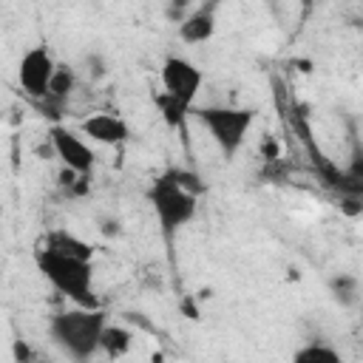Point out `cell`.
Returning a JSON list of instances; mask_svg holds the SVG:
<instances>
[{
  "label": "cell",
  "mask_w": 363,
  "mask_h": 363,
  "mask_svg": "<svg viewBox=\"0 0 363 363\" xmlns=\"http://www.w3.org/2000/svg\"><path fill=\"white\" fill-rule=\"evenodd\" d=\"M201 193H204V182L199 179V173L187 167H167L150 182L147 201L156 216L159 233L167 244H173V238L196 218Z\"/></svg>",
  "instance_id": "6da1fadb"
},
{
  "label": "cell",
  "mask_w": 363,
  "mask_h": 363,
  "mask_svg": "<svg viewBox=\"0 0 363 363\" xmlns=\"http://www.w3.org/2000/svg\"><path fill=\"white\" fill-rule=\"evenodd\" d=\"M108 323L105 309L99 306H77L51 315L48 320V337L54 346L68 354L71 360H88L99 352V335Z\"/></svg>",
  "instance_id": "7a4b0ae2"
},
{
  "label": "cell",
  "mask_w": 363,
  "mask_h": 363,
  "mask_svg": "<svg viewBox=\"0 0 363 363\" xmlns=\"http://www.w3.org/2000/svg\"><path fill=\"white\" fill-rule=\"evenodd\" d=\"M34 264L37 272L71 303L77 306H96L94 298V261H82V258H71L54 250L40 247L34 252Z\"/></svg>",
  "instance_id": "3957f363"
},
{
  "label": "cell",
  "mask_w": 363,
  "mask_h": 363,
  "mask_svg": "<svg viewBox=\"0 0 363 363\" xmlns=\"http://www.w3.org/2000/svg\"><path fill=\"white\" fill-rule=\"evenodd\" d=\"M190 119H196L210 139L216 142L218 153L233 162L238 150L244 147V139L250 128L255 125V108H238V105H193Z\"/></svg>",
  "instance_id": "277c9868"
},
{
  "label": "cell",
  "mask_w": 363,
  "mask_h": 363,
  "mask_svg": "<svg viewBox=\"0 0 363 363\" xmlns=\"http://www.w3.org/2000/svg\"><path fill=\"white\" fill-rule=\"evenodd\" d=\"M159 79H162V91L170 94L173 99L184 102V105H196V96L201 91V82H204V74L196 62H190L187 57H179V54H167L162 68H159Z\"/></svg>",
  "instance_id": "5b68a950"
},
{
  "label": "cell",
  "mask_w": 363,
  "mask_h": 363,
  "mask_svg": "<svg viewBox=\"0 0 363 363\" xmlns=\"http://www.w3.org/2000/svg\"><path fill=\"white\" fill-rule=\"evenodd\" d=\"M48 142H51L54 156L62 162V167H68V170H74L79 176H91L94 173L96 153L77 130H71L65 125H51L48 128Z\"/></svg>",
  "instance_id": "8992f818"
},
{
  "label": "cell",
  "mask_w": 363,
  "mask_h": 363,
  "mask_svg": "<svg viewBox=\"0 0 363 363\" xmlns=\"http://www.w3.org/2000/svg\"><path fill=\"white\" fill-rule=\"evenodd\" d=\"M54 54L48 51V45H31L20 62H17V82L20 88L31 96V99H43L45 91H48V82H51V74H54Z\"/></svg>",
  "instance_id": "52a82bcc"
},
{
  "label": "cell",
  "mask_w": 363,
  "mask_h": 363,
  "mask_svg": "<svg viewBox=\"0 0 363 363\" xmlns=\"http://www.w3.org/2000/svg\"><path fill=\"white\" fill-rule=\"evenodd\" d=\"M216 11H218V0H204L199 6H193L182 20H179V40L184 45H201L207 40H213L216 34Z\"/></svg>",
  "instance_id": "ba28073f"
},
{
  "label": "cell",
  "mask_w": 363,
  "mask_h": 363,
  "mask_svg": "<svg viewBox=\"0 0 363 363\" xmlns=\"http://www.w3.org/2000/svg\"><path fill=\"white\" fill-rule=\"evenodd\" d=\"M79 130H82V136H88L91 142L108 145V147H119V145H125V142L130 139L128 122H125L119 113H108V111L85 116L82 125H79Z\"/></svg>",
  "instance_id": "9c48e42d"
},
{
  "label": "cell",
  "mask_w": 363,
  "mask_h": 363,
  "mask_svg": "<svg viewBox=\"0 0 363 363\" xmlns=\"http://www.w3.org/2000/svg\"><path fill=\"white\" fill-rule=\"evenodd\" d=\"M43 247H45V250H54V252H62V255H71V258L94 261V247H91L85 238H79L77 233L65 230V227L48 230L45 238H43Z\"/></svg>",
  "instance_id": "30bf717a"
},
{
  "label": "cell",
  "mask_w": 363,
  "mask_h": 363,
  "mask_svg": "<svg viewBox=\"0 0 363 363\" xmlns=\"http://www.w3.org/2000/svg\"><path fill=\"white\" fill-rule=\"evenodd\" d=\"M77 88V68L68 65V62H57L54 65V74H51V82H48V91L43 96V102H51L57 108H62L68 102V96L74 94Z\"/></svg>",
  "instance_id": "8fae6325"
},
{
  "label": "cell",
  "mask_w": 363,
  "mask_h": 363,
  "mask_svg": "<svg viewBox=\"0 0 363 363\" xmlns=\"http://www.w3.org/2000/svg\"><path fill=\"white\" fill-rule=\"evenodd\" d=\"M130 346H133V332L130 329H125L119 323H113V326L105 323V329L99 335V352H105L108 357H122V354L130 352Z\"/></svg>",
  "instance_id": "7c38bea8"
},
{
  "label": "cell",
  "mask_w": 363,
  "mask_h": 363,
  "mask_svg": "<svg viewBox=\"0 0 363 363\" xmlns=\"http://www.w3.org/2000/svg\"><path fill=\"white\" fill-rule=\"evenodd\" d=\"M153 102H156V108H159V116L164 119V125L167 128H173V130H182L184 128V122L190 119V105H184V102H179V99H173L170 94H156L153 96Z\"/></svg>",
  "instance_id": "4fadbf2b"
},
{
  "label": "cell",
  "mask_w": 363,
  "mask_h": 363,
  "mask_svg": "<svg viewBox=\"0 0 363 363\" xmlns=\"http://www.w3.org/2000/svg\"><path fill=\"white\" fill-rule=\"evenodd\" d=\"M329 292H332V298H335L340 306L352 309V306H357V301H360V281H357V275L337 272V275L329 278Z\"/></svg>",
  "instance_id": "5bb4252c"
},
{
  "label": "cell",
  "mask_w": 363,
  "mask_h": 363,
  "mask_svg": "<svg viewBox=\"0 0 363 363\" xmlns=\"http://www.w3.org/2000/svg\"><path fill=\"white\" fill-rule=\"evenodd\" d=\"M295 363H343L340 352L326 340H309L295 352Z\"/></svg>",
  "instance_id": "9a60e30c"
},
{
  "label": "cell",
  "mask_w": 363,
  "mask_h": 363,
  "mask_svg": "<svg viewBox=\"0 0 363 363\" xmlns=\"http://www.w3.org/2000/svg\"><path fill=\"white\" fill-rule=\"evenodd\" d=\"M193 9V0H164V17L170 23H179Z\"/></svg>",
  "instance_id": "2e32d148"
},
{
  "label": "cell",
  "mask_w": 363,
  "mask_h": 363,
  "mask_svg": "<svg viewBox=\"0 0 363 363\" xmlns=\"http://www.w3.org/2000/svg\"><path fill=\"white\" fill-rule=\"evenodd\" d=\"M85 65H88V77L91 79H102L108 74V65H105V57L102 54H88L85 57Z\"/></svg>",
  "instance_id": "e0dca14e"
},
{
  "label": "cell",
  "mask_w": 363,
  "mask_h": 363,
  "mask_svg": "<svg viewBox=\"0 0 363 363\" xmlns=\"http://www.w3.org/2000/svg\"><path fill=\"white\" fill-rule=\"evenodd\" d=\"M102 235H108V238L111 235H119V221L116 218H105L102 221Z\"/></svg>",
  "instance_id": "ac0fdd59"
},
{
  "label": "cell",
  "mask_w": 363,
  "mask_h": 363,
  "mask_svg": "<svg viewBox=\"0 0 363 363\" xmlns=\"http://www.w3.org/2000/svg\"><path fill=\"white\" fill-rule=\"evenodd\" d=\"M264 156H267V159H275V156H278V142H272L269 136L264 139Z\"/></svg>",
  "instance_id": "d6986e66"
},
{
  "label": "cell",
  "mask_w": 363,
  "mask_h": 363,
  "mask_svg": "<svg viewBox=\"0 0 363 363\" xmlns=\"http://www.w3.org/2000/svg\"><path fill=\"white\" fill-rule=\"evenodd\" d=\"M343 210H346L349 216H357V213H360V207H357V199H343Z\"/></svg>",
  "instance_id": "ffe728a7"
},
{
  "label": "cell",
  "mask_w": 363,
  "mask_h": 363,
  "mask_svg": "<svg viewBox=\"0 0 363 363\" xmlns=\"http://www.w3.org/2000/svg\"><path fill=\"white\" fill-rule=\"evenodd\" d=\"M303 3H309V0H303Z\"/></svg>",
  "instance_id": "44dd1931"
},
{
  "label": "cell",
  "mask_w": 363,
  "mask_h": 363,
  "mask_svg": "<svg viewBox=\"0 0 363 363\" xmlns=\"http://www.w3.org/2000/svg\"><path fill=\"white\" fill-rule=\"evenodd\" d=\"M0 119H3V113H0Z\"/></svg>",
  "instance_id": "7402d4cb"
}]
</instances>
